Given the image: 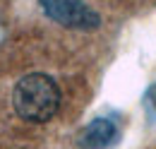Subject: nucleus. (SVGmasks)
Returning <instances> with one entry per match:
<instances>
[{
	"mask_svg": "<svg viewBox=\"0 0 156 149\" xmlns=\"http://www.w3.org/2000/svg\"><path fill=\"white\" fill-rule=\"evenodd\" d=\"M12 106L27 123L51 120L60 106V89L55 79L43 72H31L22 77L12 92Z\"/></svg>",
	"mask_w": 156,
	"mask_h": 149,
	"instance_id": "obj_1",
	"label": "nucleus"
},
{
	"mask_svg": "<svg viewBox=\"0 0 156 149\" xmlns=\"http://www.w3.org/2000/svg\"><path fill=\"white\" fill-rule=\"evenodd\" d=\"M41 10L46 17L58 22L62 27L72 29H96L98 27V15L82 0H39Z\"/></svg>",
	"mask_w": 156,
	"mask_h": 149,
	"instance_id": "obj_2",
	"label": "nucleus"
},
{
	"mask_svg": "<svg viewBox=\"0 0 156 149\" xmlns=\"http://www.w3.org/2000/svg\"><path fill=\"white\" fill-rule=\"evenodd\" d=\"M118 137H120V132H118V125L113 123V118H96L79 132L77 144L82 149H106L115 144Z\"/></svg>",
	"mask_w": 156,
	"mask_h": 149,
	"instance_id": "obj_3",
	"label": "nucleus"
}]
</instances>
